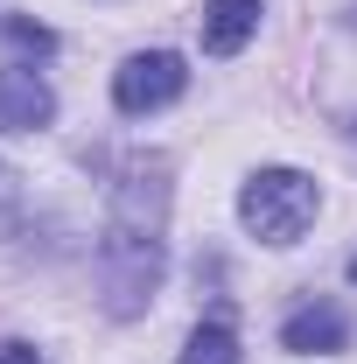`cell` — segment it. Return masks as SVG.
Instances as JSON below:
<instances>
[{"label": "cell", "instance_id": "6da1fadb", "mask_svg": "<svg viewBox=\"0 0 357 364\" xmlns=\"http://www.w3.org/2000/svg\"><path fill=\"white\" fill-rule=\"evenodd\" d=\"M315 210H322V189L302 168H260V176L238 189V218H245L252 238H267V245H294L315 225Z\"/></svg>", "mask_w": 357, "mask_h": 364}, {"label": "cell", "instance_id": "7a4b0ae2", "mask_svg": "<svg viewBox=\"0 0 357 364\" xmlns=\"http://www.w3.org/2000/svg\"><path fill=\"white\" fill-rule=\"evenodd\" d=\"M182 85H189V70H182L176 49H147V56H127L119 70H112V105L119 112H161V105H176Z\"/></svg>", "mask_w": 357, "mask_h": 364}, {"label": "cell", "instance_id": "3957f363", "mask_svg": "<svg viewBox=\"0 0 357 364\" xmlns=\"http://www.w3.org/2000/svg\"><path fill=\"white\" fill-rule=\"evenodd\" d=\"M343 343H351V316H343L336 301H309V309H294V316L280 322V350L329 358V350H343Z\"/></svg>", "mask_w": 357, "mask_h": 364}, {"label": "cell", "instance_id": "277c9868", "mask_svg": "<svg viewBox=\"0 0 357 364\" xmlns=\"http://www.w3.org/2000/svg\"><path fill=\"white\" fill-rule=\"evenodd\" d=\"M49 112H56V98L36 70H0V134H28V127H49Z\"/></svg>", "mask_w": 357, "mask_h": 364}, {"label": "cell", "instance_id": "5b68a950", "mask_svg": "<svg viewBox=\"0 0 357 364\" xmlns=\"http://www.w3.org/2000/svg\"><path fill=\"white\" fill-rule=\"evenodd\" d=\"M260 28V0H203V49L211 56H238Z\"/></svg>", "mask_w": 357, "mask_h": 364}, {"label": "cell", "instance_id": "8992f818", "mask_svg": "<svg viewBox=\"0 0 357 364\" xmlns=\"http://www.w3.org/2000/svg\"><path fill=\"white\" fill-rule=\"evenodd\" d=\"M176 364H238V336L224 329V322H203L189 343H182V358Z\"/></svg>", "mask_w": 357, "mask_h": 364}, {"label": "cell", "instance_id": "52a82bcc", "mask_svg": "<svg viewBox=\"0 0 357 364\" xmlns=\"http://www.w3.org/2000/svg\"><path fill=\"white\" fill-rule=\"evenodd\" d=\"M7 43L21 49V56H49V49H56V36H49L43 21H21V14H14V21H7Z\"/></svg>", "mask_w": 357, "mask_h": 364}, {"label": "cell", "instance_id": "ba28073f", "mask_svg": "<svg viewBox=\"0 0 357 364\" xmlns=\"http://www.w3.org/2000/svg\"><path fill=\"white\" fill-rule=\"evenodd\" d=\"M0 364H36V350H28V343H7V350H0Z\"/></svg>", "mask_w": 357, "mask_h": 364}, {"label": "cell", "instance_id": "9c48e42d", "mask_svg": "<svg viewBox=\"0 0 357 364\" xmlns=\"http://www.w3.org/2000/svg\"><path fill=\"white\" fill-rule=\"evenodd\" d=\"M351 280H357V259H351Z\"/></svg>", "mask_w": 357, "mask_h": 364}]
</instances>
